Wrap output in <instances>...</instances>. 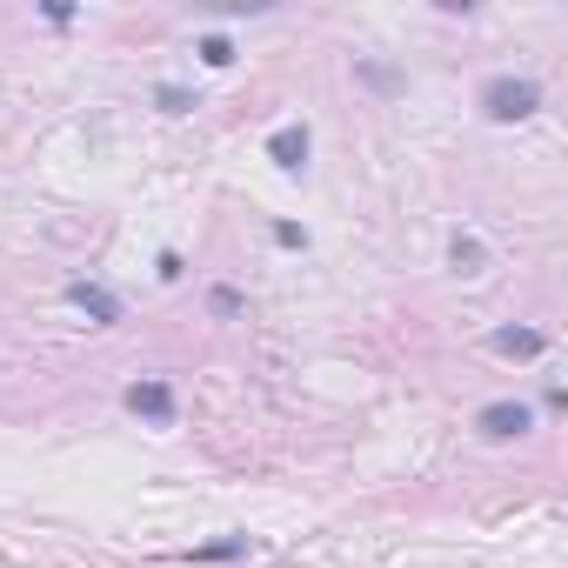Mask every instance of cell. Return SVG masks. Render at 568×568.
Masks as SVG:
<instances>
[{
    "instance_id": "cell-1",
    "label": "cell",
    "mask_w": 568,
    "mask_h": 568,
    "mask_svg": "<svg viewBox=\"0 0 568 568\" xmlns=\"http://www.w3.org/2000/svg\"><path fill=\"white\" fill-rule=\"evenodd\" d=\"M535 108H541V88H535V81L495 74V81L481 88V114H488V121H528Z\"/></svg>"
},
{
    "instance_id": "cell-2",
    "label": "cell",
    "mask_w": 568,
    "mask_h": 568,
    "mask_svg": "<svg viewBox=\"0 0 568 568\" xmlns=\"http://www.w3.org/2000/svg\"><path fill=\"white\" fill-rule=\"evenodd\" d=\"M128 408H134L141 422H154V428H174V388H168V382H134V388H128Z\"/></svg>"
},
{
    "instance_id": "cell-3",
    "label": "cell",
    "mask_w": 568,
    "mask_h": 568,
    "mask_svg": "<svg viewBox=\"0 0 568 568\" xmlns=\"http://www.w3.org/2000/svg\"><path fill=\"white\" fill-rule=\"evenodd\" d=\"M535 415H528V402H488L481 415H475V428L488 435V442H508V435H521Z\"/></svg>"
},
{
    "instance_id": "cell-4",
    "label": "cell",
    "mask_w": 568,
    "mask_h": 568,
    "mask_svg": "<svg viewBox=\"0 0 568 568\" xmlns=\"http://www.w3.org/2000/svg\"><path fill=\"white\" fill-rule=\"evenodd\" d=\"M68 308H81L88 322H101V328H114L121 322V302L108 295V288H94V281H68Z\"/></svg>"
},
{
    "instance_id": "cell-5",
    "label": "cell",
    "mask_w": 568,
    "mask_h": 568,
    "mask_svg": "<svg viewBox=\"0 0 568 568\" xmlns=\"http://www.w3.org/2000/svg\"><path fill=\"white\" fill-rule=\"evenodd\" d=\"M267 154H274L281 168H302V161H308V128H281V134L267 141Z\"/></svg>"
},
{
    "instance_id": "cell-6",
    "label": "cell",
    "mask_w": 568,
    "mask_h": 568,
    "mask_svg": "<svg viewBox=\"0 0 568 568\" xmlns=\"http://www.w3.org/2000/svg\"><path fill=\"white\" fill-rule=\"evenodd\" d=\"M495 355H541L535 328H495Z\"/></svg>"
},
{
    "instance_id": "cell-7",
    "label": "cell",
    "mask_w": 568,
    "mask_h": 568,
    "mask_svg": "<svg viewBox=\"0 0 568 568\" xmlns=\"http://www.w3.org/2000/svg\"><path fill=\"white\" fill-rule=\"evenodd\" d=\"M234 555H247V535H227V541H207V548H194V561H234Z\"/></svg>"
},
{
    "instance_id": "cell-8",
    "label": "cell",
    "mask_w": 568,
    "mask_h": 568,
    "mask_svg": "<svg viewBox=\"0 0 568 568\" xmlns=\"http://www.w3.org/2000/svg\"><path fill=\"white\" fill-rule=\"evenodd\" d=\"M201 61H207V68H227V61H234V41H227V34H207V41H201Z\"/></svg>"
},
{
    "instance_id": "cell-9",
    "label": "cell",
    "mask_w": 568,
    "mask_h": 568,
    "mask_svg": "<svg viewBox=\"0 0 568 568\" xmlns=\"http://www.w3.org/2000/svg\"><path fill=\"white\" fill-rule=\"evenodd\" d=\"M455 267H462V274H481V241L455 234Z\"/></svg>"
},
{
    "instance_id": "cell-10",
    "label": "cell",
    "mask_w": 568,
    "mask_h": 568,
    "mask_svg": "<svg viewBox=\"0 0 568 568\" xmlns=\"http://www.w3.org/2000/svg\"><path fill=\"white\" fill-rule=\"evenodd\" d=\"M207 308L227 322V315H241V295H234V288H214V295H207Z\"/></svg>"
},
{
    "instance_id": "cell-11",
    "label": "cell",
    "mask_w": 568,
    "mask_h": 568,
    "mask_svg": "<svg viewBox=\"0 0 568 568\" xmlns=\"http://www.w3.org/2000/svg\"><path fill=\"white\" fill-rule=\"evenodd\" d=\"M274 241H281V247H308V234H302L295 221H281V227H274Z\"/></svg>"
}]
</instances>
